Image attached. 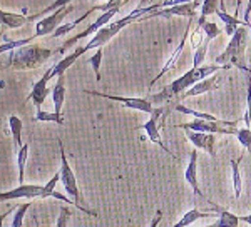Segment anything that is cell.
I'll return each instance as SVG.
<instances>
[{
  "label": "cell",
  "instance_id": "1",
  "mask_svg": "<svg viewBox=\"0 0 251 227\" xmlns=\"http://www.w3.org/2000/svg\"><path fill=\"white\" fill-rule=\"evenodd\" d=\"M221 68H228V67H221V66H218V64H204V66H201L198 68H191V70H188L184 75H181L179 79L173 80L169 85H166L161 92L148 95L146 99H148L152 105L168 104L169 100H173V99H179V97L183 95L184 92H188L193 85H196L198 82H201V80L214 75L218 70H221Z\"/></svg>",
  "mask_w": 251,
  "mask_h": 227
},
{
  "label": "cell",
  "instance_id": "30",
  "mask_svg": "<svg viewBox=\"0 0 251 227\" xmlns=\"http://www.w3.org/2000/svg\"><path fill=\"white\" fill-rule=\"evenodd\" d=\"M246 85H248V92H246V114L243 117V122L246 124V129L251 125V74L246 77Z\"/></svg>",
  "mask_w": 251,
  "mask_h": 227
},
{
  "label": "cell",
  "instance_id": "18",
  "mask_svg": "<svg viewBox=\"0 0 251 227\" xmlns=\"http://www.w3.org/2000/svg\"><path fill=\"white\" fill-rule=\"evenodd\" d=\"M220 210H221L220 205H218V207H214V209H211V210H200V209L193 207L191 210H188V212H186L184 216L181 217L179 221H177L173 227H188V226H191L193 222L200 221V219L211 217L213 214H218Z\"/></svg>",
  "mask_w": 251,
  "mask_h": 227
},
{
  "label": "cell",
  "instance_id": "17",
  "mask_svg": "<svg viewBox=\"0 0 251 227\" xmlns=\"http://www.w3.org/2000/svg\"><path fill=\"white\" fill-rule=\"evenodd\" d=\"M47 82H49V80L46 79V75H42V77H40V80H37V82L34 84V87H32V91H30L29 99L34 102L37 112L42 111V104L46 102V97L49 94H52V91L47 87ZM29 99H27V100H29Z\"/></svg>",
  "mask_w": 251,
  "mask_h": 227
},
{
  "label": "cell",
  "instance_id": "3",
  "mask_svg": "<svg viewBox=\"0 0 251 227\" xmlns=\"http://www.w3.org/2000/svg\"><path fill=\"white\" fill-rule=\"evenodd\" d=\"M55 52L42 45H24L15 48L9 55V67H14L15 70H32L37 68L42 64H46Z\"/></svg>",
  "mask_w": 251,
  "mask_h": 227
},
{
  "label": "cell",
  "instance_id": "36",
  "mask_svg": "<svg viewBox=\"0 0 251 227\" xmlns=\"http://www.w3.org/2000/svg\"><path fill=\"white\" fill-rule=\"evenodd\" d=\"M161 221H163V212H161V210H157L156 216H154V219L151 221V226H149V227H157V226L161 224Z\"/></svg>",
  "mask_w": 251,
  "mask_h": 227
},
{
  "label": "cell",
  "instance_id": "24",
  "mask_svg": "<svg viewBox=\"0 0 251 227\" xmlns=\"http://www.w3.org/2000/svg\"><path fill=\"white\" fill-rule=\"evenodd\" d=\"M209 42L211 40L208 39H203L200 42V45L194 48V57H193V68H198L201 66H204V60H206V55H208V47H209Z\"/></svg>",
  "mask_w": 251,
  "mask_h": 227
},
{
  "label": "cell",
  "instance_id": "20",
  "mask_svg": "<svg viewBox=\"0 0 251 227\" xmlns=\"http://www.w3.org/2000/svg\"><path fill=\"white\" fill-rule=\"evenodd\" d=\"M52 100H54V109L55 114L62 115V105L66 100V77H59L57 82H55L54 89H52Z\"/></svg>",
  "mask_w": 251,
  "mask_h": 227
},
{
  "label": "cell",
  "instance_id": "13",
  "mask_svg": "<svg viewBox=\"0 0 251 227\" xmlns=\"http://www.w3.org/2000/svg\"><path fill=\"white\" fill-rule=\"evenodd\" d=\"M82 54H86V52H84V47L79 45L74 52H72V54L66 55L64 59H60L57 64H54V66L49 68L46 74H44V75H46V79L47 80H52V79H55V77H57V79H59V77H62L64 74H66L67 68L71 67L72 64H74L75 60H77Z\"/></svg>",
  "mask_w": 251,
  "mask_h": 227
},
{
  "label": "cell",
  "instance_id": "35",
  "mask_svg": "<svg viewBox=\"0 0 251 227\" xmlns=\"http://www.w3.org/2000/svg\"><path fill=\"white\" fill-rule=\"evenodd\" d=\"M69 217H71V210H69V207H60L55 227H67L69 226Z\"/></svg>",
  "mask_w": 251,
  "mask_h": 227
},
{
  "label": "cell",
  "instance_id": "10",
  "mask_svg": "<svg viewBox=\"0 0 251 227\" xmlns=\"http://www.w3.org/2000/svg\"><path fill=\"white\" fill-rule=\"evenodd\" d=\"M86 94H91V95H97V97H102V99H109V100H114V102H119L126 105L127 109H134V111H141V112H146L149 115H152L154 112V107L152 104L149 102L146 97H123V95H111V94H100V92H96V91H84Z\"/></svg>",
  "mask_w": 251,
  "mask_h": 227
},
{
  "label": "cell",
  "instance_id": "11",
  "mask_svg": "<svg viewBox=\"0 0 251 227\" xmlns=\"http://www.w3.org/2000/svg\"><path fill=\"white\" fill-rule=\"evenodd\" d=\"M203 2H186L179 3V5H174V7H169V9H161L154 12V14H149L146 15L143 20H148V19H152V17H174V15H179V17H188V19H194L196 15V10L201 9Z\"/></svg>",
  "mask_w": 251,
  "mask_h": 227
},
{
  "label": "cell",
  "instance_id": "5",
  "mask_svg": "<svg viewBox=\"0 0 251 227\" xmlns=\"http://www.w3.org/2000/svg\"><path fill=\"white\" fill-rule=\"evenodd\" d=\"M238 122L241 120H200V119H193L191 122L179 124L176 127L186 129V131H193V132H203V134H221V136H236L238 132Z\"/></svg>",
  "mask_w": 251,
  "mask_h": 227
},
{
  "label": "cell",
  "instance_id": "33",
  "mask_svg": "<svg viewBox=\"0 0 251 227\" xmlns=\"http://www.w3.org/2000/svg\"><path fill=\"white\" fill-rule=\"evenodd\" d=\"M87 62L91 64L92 68H94L96 79L100 80V62H102V48H97V50L94 52V55H92L91 59L87 60Z\"/></svg>",
  "mask_w": 251,
  "mask_h": 227
},
{
  "label": "cell",
  "instance_id": "28",
  "mask_svg": "<svg viewBox=\"0 0 251 227\" xmlns=\"http://www.w3.org/2000/svg\"><path fill=\"white\" fill-rule=\"evenodd\" d=\"M34 120L35 122H54V124H59V125L64 124L62 115H59V114H55V112H47V111H39L37 114H35Z\"/></svg>",
  "mask_w": 251,
  "mask_h": 227
},
{
  "label": "cell",
  "instance_id": "25",
  "mask_svg": "<svg viewBox=\"0 0 251 227\" xmlns=\"http://www.w3.org/2000/svg\"><path fill=\"white\" fill-rule=\"evenodd\" d=\"M92 12H96V10H94V7H92L91 10H87L84 15H80V17H79L77 20H74V22H69V23H64V25H60V27L57 28V30H55L54 34L50 35V37H52V39H57V37H62V35L69 34V32H71V30H74V28L77 27L79 23L82 22V20H86V19L89 17V15L92 14Z\"/></svg>",
  "mask_w": 251,
  "mask_h": 227
},
{
  "label": "cell",
  "instance_id": "4",
  "mask_svg": "<svg viewBox=\"0 0 251 227\" xmlns=\"http://www.w3.org/2000/svg\"><path fill=\"white\" fill-rule=\"evenodd\" d=\"M59 149H60V182H62L64 189H66L67 196L72 197V201H74L75 207L79 210H82V212H86L87 216H92V217H97V212L94 210H89L86 207H82L80 205V192H79V187H77V179H75V174L72 167L69 165V160H67V156H66V151H64V145L62 142L59 140Z\"/></svg>",
  "mask_w": 251,
  "mask_h": 227
},
{
  "label": "cell",
  "instance_id": "6",
  "mask_svg": "<svg viewBox=\"0 0 251 227\" xmlns=\"http://www.w3.org/2000/svg\"><path fill=\"white\" fill-rule=\"evenodd\" d=\"M169 115V105H161V107H156L154 109V112H152V115H151V119L148 120L146 124L143 125H139V129H143V131H146V134H148V139L152 142V144H157L159 145L163 151H166L169 154V156L173 157V159H177L174 154L169 151L168 147L164 145V142L163 139H161V132H159V125H164L163 120L166 119V117Z\"/></svg>",
  "mask_w": 251,
  "mask_h": 227
},
{
  "label": "cell",
  "instance_id": "16",
  "mask_svg": "<svg viewBox=\"0 0 251 227\" xmlns=\"http://www.w3.org/2000/svg\"><path fill=\"white\" fill-rule=\"evenodd\" d=\"M218 87H220V77L214 74L211 77H208V79L198 82L196 85H193V87L189 89L188 92H184V94L179 97V100L181 99H189V97H196V95H201V94H206V92H213V91H216Z\"/></svg>",
  "mask_w": 251,
  "mask_h": 227
},
{
  "label": "cell",
  "instance_id": "29",
  "mask_svg": "<svg viewBox=\"0 0 251 227\" xmlns=\"http://www.w3.org/2000/svg\"><path fill=\"white\" fill-rule=\"evenodd\" d=\"M32 205V202H24V204H20L17 210H15V216L12 219V227H22L24 224V217H25L27 210Z\"/></svg>",
  "mask_w": 251,
  "mask_h": 227
},
{
  "label": "cell",
  "instance_id": "14",
  "mask_svg": "<svg viewBox=\"0 0 251 227\" xmlns=\"http://www.w3.org/2000/svg\"><path fill=\"white\" fill-rule=\"evenodd\" d=\"M186 137L191 142L196 149H203L209 154V156H216L214 152V142H216V137L213 134H203V132H193V131H186Z\"/></svg>",
  "mask_w": 251,
  "mask_h": 227
},
{
  "label": "cell",
  "instance_id": "23",
  "mask_svg": "<svg viewBox=\"0 0 251 227\" xmlns=\"http://www.w3.org/2000/svg\"><path fill=\"white\" fill-rule=\"evenodd\" d=\"M173 109H174V111H177V112H181V114H186V115H193L194 119H200V120H213V122H216V120H221V119H218L216 115H213V114L198 112V111H194V109L186 107V105H183L181 102H176V104H174V105H173Z\"/></svg>",
  "mask_w": 251,
  "mask_h": 227
},
{
  "label": "cell",
  "instance_id": "39",
  "mask_svg": "<svg viewBox=\"0 0 251 227\" xmlns=\"http://www.w3.org/2000/svg\"><path fill=\"white\" fill-rule=\"evenodd\" d=\"M200 227H213V226H200Z\"/></svg>",
  "mask_w": 251,
  "mask_h": 227
},
{
  "label": "cell",
  "instance_id": "38",
  "mask_svg": "<svg viewBox=\"0 0 251 227\" xmlns=\"http://www.w3.org/2000/svg\"><path fill=\"white\" fill-rule=\"evenodd\" d=\"M240 221H243V222H245V224L251 226V214H248V216H243V217H240Z\"/></svg>",
  "mask_w": 251,
  "mask_h": 227
},
{
  "label": "cell",
  "instance_id": "27",
  "mask_svg": "<svg viewBox=\"0 0 251 227\" xmlns=\"http://www.w3.org/2000/svg\"><path fill=\"white\" fill-rule=\"evenodd\" d=\"M9 125H10V131H12V136H14V142L15 145L20 149L22 147V129H24V124L22 120L19 119L17 115H10L9 117Z\"/></svg>",
  "mask_w": 251,
  "mask_h": 227
},
{
  "label": "cell",
  "instance_id": "2",
  "mask_svg": "<svg viewBox=\"0 0 251 227\" xmlns=\"http://www.w3.org/2000/svg\"><path fill=\"white\" fill-rule=\"evenodd\" d=\"M246 44H248V28L240 27L234 32L233 37L229 39L228 45L223 50V54L216 57L214 64H218V66H221V67H228V68L234 66V67L241 68L243 72H246V74H251V68H248V66H246V62H245Z\"/></svg>",
  "mask_w": 251,
  "mask_h": 227
},
{
  "label": "cell",
  "instance_id": "22",
  "mask_svg": "<svg viewBox=\"0 0 251 227\" xmlns=\"http://www.w3.org/2000/svg\"><path fill=\"white\" fill-rule=\"evenodd\" d=\"M218 214H220V219L216 222H213V227H240V216L229 212V210H225L223 207Z\"/></svg>",
  "mask_w": 251,
  "mask_h": 227
},
{
  "label": "cell",
  "instance_id": "15",
  "mask_svg": "<svg viewBox=\"0 0 251 227\" xmlns=\"http://www.w3.org/2000/svg\"><path fill=\"white\" fill-rule=\"evenodd\" d=\"M193 27V19H188V25H186V28H184V34H183V37H181V40H179V44H177V47L174 48L173 50V54H171V57H169L168 60H166V64H164V67L161 68V72L157 74L154 79H152V82H151V87L154 85L157 80L161 79V77H164V74L166 72L171 68L174 64H176V60H177V57H179V54L183 52V48H184V42H186V39H188V35H189V28Z\"/></svg>",
  "mask_w": 251,
  "mask_h": 227
},
{
  "label": "cell",
  "instance_id": "7",
  "mask_svg": "<svg viewBox=\"0 0 251 227\" xmlns=\"http://www.w3.org/2000/svg\"><path fill=\"white\" fill-rule=\"evenodd\" d=\"M74 7L72 5H66V7H60L59 10L52 12L50 15H47V17L40 19L37 23H35V32L34 35H30V40H35L39 37H46V35H52L55 30L60 27V22H62L64 19H66V15L71 12Z\"/></svg>",
  "mask_w": 251,
  "mask_h": 227
},
{
  "label": "cell",
  "instance_id": "26",
  "mask_svg": "<svg viewBox=\"0 0 251 227\" xmlns=\"http://www.w3.org/2000/svg\"><path fill=\"white\" fill-rule=\"evenodd\" d=\"M29 159V144H24L19 149L17 154V165H19V185H24V177H25V165Z\"/></svg>",
  "mask_w": 251,
  "mask_h": 227
},
{
  "label": "cell",
  "instance_id": "34",
  "mask_svg": "<svg viewBox=\"0 0 251 227\" xmlns=\"http://www.w3.org/2000/svg\"><path fill=\"white\" fill-rule=\"evenodd\" d=\"M218 9H220V2L218 0H206V2H203V5H201V15L208 17L211 14H216Z\"/></svg>",
  "mask_w": 251,
  "mask_h": 227
},
{
  "label": "cell",
  "instance_id": "9",
  "mask_svg": "<svg viewBox=\"0 0 251 227\" xmlns=\"http://www.w3.org/2000/svg\"><path fill=\"white\" fill-rule=\"evenodd\" d=\"M54 197L46 190V185L37 184H24L19 187L7 190V192H0V202L14 201V199H47Z\"/></svg>",
  "mask_w": 251,
  "mask_h": 227
},
{
  "label": "cell",
  "instance_id": "12",
  "mask_svg": "<svg viewBox=\"0 0 251 227\" xmlns=\"http://www.w3.org/2000/svg\"><path fill=\"white\" fill-rule=\"evenodd\" d=\"M184 179H186V182H188L189 185H191V189H193V192L196 194V197L204 199V201L208 202V204H211L213 207H218L211 199H209L203 192V190L200 189V184H198V151H196V149L191 152V157H189V164H188V167H186V170H184Z\"/></svg>",
  "mask_w": 251,
  "mask_h": 227
},
{
  "label": "cell",
  "instance_id": "31",
  "mask_svg": "<svg viewBox=\"0 0 251 227\" xmlns=\"http://www.w3.org/2000/svg\"><path fill=\"white\" fill-rule=\"evenodd\" d=\"M236 137H238V140H240V144L245 147V151H248L251 154V129H246V127L238 129Z\"/></svg>",
  "mask_w": 251,
  "mask_h": 227
},
{
  "label": "cell",
  "instance_id": "21",
  "mask_svg": "<svg viewBox=\"0 0 251 227\" xmlns=\"http://www.w3.org/2000/svg\"><path fill=\"white\" fill-rule=\"evenodd\" d=\"M245 157V152L240 154L238 159H231L229 160V165H231V179H233V189H234V199H240L241 190H243V177L240 172V162Z\"/></svg>",
  "mask_w": 251,
  "mask_h": 227
},
{
  "label": "cell",
  "instance_id": "8",
  "mask_svg": "<svg viewBox=\"0 0 251 227\" xmlns=\"http://www.w3.org/2000/svg\"><path fill=\"white\" fill-rule=\"evenodd\" d=\"M119 9L121 7H117V9H112V10H109V12H104L102 15H99V17L96 19V22H92L91 25H87V28L86 30H82V32H79L77 35H74V37H71L67 40V42H64V45L59 48L57 52H60V54H64V52L67 50V48H71L72 45H75V44L79 42V40H82V39H86V37H89L91 34H97V32L100 30L102 27H106L107 23H111V20H112V17L114 15H117L119 14Z\"/></svg>",
  "mask_w": 251,
  "mask_h": 227
},
{
  "label": "cell",
  "instance_id": "19",
  "mask_svg": "<svg viewBox=\"0 0 251 227\" xmlns=\"http://www.w3.org/2000/svg\"><path fill=\"white\" fill-rule=\"evenodd\" d=\"M216 15L223 20V22H225V32L229 35V37H233L234 32H236L241 25H245V22L238 19L236 15H228V14H226L225 2H220V9H218Z\"/></svg>",
  "mask_w": 251,
  "mask_h": 227
},
{
  "label": "cell",
  "instance_id": "37",
  "mask_svg": "<svg viewBox=\"0 0 251 227\" xmlns=\"http://www.w3.org/2000/svg\"><path fill=\"white\" fill-rule=\"evenodd\" d=\"M12 212H14V210H12V209H9V210H7V212L0 214V227H3V221H5V219H7V216H9V214H12Z\"/></svg>",
  "mask_w": 251,
  "mask_h": 227
},
{
  "label": "cell",
  "instance_id": "32",
  "mask_svg": "<svg viewBox=\"0 0 251 227\" xmlns=\"http://www.w3.org/2000/svg\"><path fill=\"white\" fill-rule=\"evenodd\" d=\"M201 30L204 32V37L208 40H213V39H216L221 35V28L218 27L214 22H206L204 25L201 27Z\"/></svg>",
  "mask_w": 251,
  "mask_h": 227
}]
</instances>
